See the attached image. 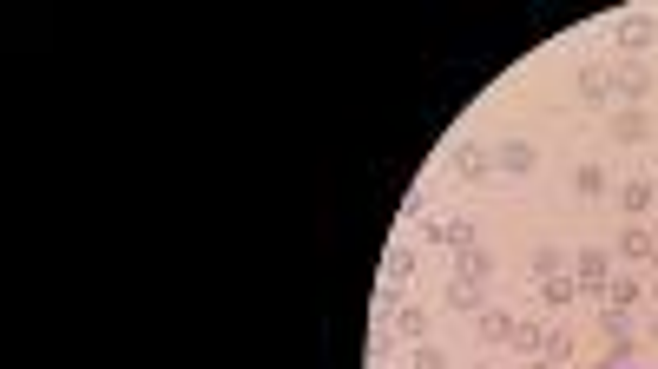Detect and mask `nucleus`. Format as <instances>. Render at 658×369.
<instances>
[{
	"mask_svg": "<svg viewBox=\"0 0 658 369\" xmlns=\"http://www.w3.org/2000/svg\"><path fill=\"white\" fill-rule=\"evenodd\" d=\"M573 192H580V198H606V165H580V172H573Z\"/></svg>",
	"mask_w": 658,
	"mask_h": 369,
	"instance_id": "nucleus-21",
	"label": "nucleus"
},
{
	"mask_svg": "<svg viewBox=\"0 0 658 369\" xmlns=\"http://www.w3.org/2000/svg\"><path fill=\"white\" fill-rule=\"evenodd\" d=\"M540 356H547L553 369L573 363V330H547V337H540Z\"/></svg>",
	"mask_w": 658,
	"mask_h": 369,
	"instance_id": "nucleus-20",
	"label": "nucleus"
},
{
	"mask_svg": "<svg viewBox=\"0 0 658 369\" xmlns=\"http://www.w3.org/2000/svg\"><path fill=\"white\" fill-rule=\"evenodd\" d=\"M573 284H580V297H599V304H606V284H612V251L606 244H580V251H573Z\"/></svg>",
	"mask_w": 658,
	"mask_h": 369,
	"instance_id": "nucleus-1",
	"label": "nucleus"
},
{
	"mask_svg": "<svg viewBox=\"0 0 658 369\" xmlns=\"http://www.w3.org/2000/svg\"><path fill=\"white\" fill-rule=\"evenodd\" d=\"M415 369H448V350L441 343H415Z\"/></svg>",
	"mask_w": 658,
	"mask_h": 369,
	"instance_id": "nucleus-23",
	"label": "nucleus"
},
{
	"mask_svg": "<svg viewBox=\"0 0 658 369\" xmlns=\"http://www.w3.org/2000/svg\"><path fill=\"white\" fill-rule=\"evenodd\" d=\"M645 297H652V310H658V277H652V284H645Z\"/></svg>",
	"mask_w": 658,
	"mask_h": 369,
	"instance_id": "nucleus-24",
	"label": "nucleus"
},
{
	"mask_svg": "<svg viewBox=\"0 0 658 369\" xmlns=\"http://www.w3.org/2000/svg\"><path fill=\"white\" fill-rule=\"evenodd\" d=\"M645 264H652V271H658V238H652V257H645Z\"/></svg>",
	"mask_w": 658,
	"mask_h": 369,
	"instance_id": "nucleus-26",
	"label": "nucleus"
},
{
	"mask_svg": "<svg viewBox=\"0 0 658 369\" xmlns=\"http://www.w3.org/2000/svg\"><path fill=\"white\" fill-rule=\"evenodd\" d=\"M448 310H487V284H468V277H448Z\"/></svg>",
	"mask_w": 658,
	"mask_h": 369,
	"instance_id": "nucleus-14",
	"label": "nucleus"
},
{
	"mask_svg": "<svg viewBox=\"0 0 658 369\" xmlns=\"http://www.w3.org/2000/svg\"><path fill=\"white\" fill-rule=\"evenodd\" d=\"M408 277H415V244H389V257H382V290L402 297Z\"/></svg>",
	"mask_w": 658,
	"mask_h": 369,
	"instance_id": "nucleus-11",
	"label": "nucleus"
},
{
	"mask_svg": "<svg viewBox=\"0 0 658 369\" xmlns=\"http://www.w3.org/2000/svg\"><path fill=\"white\" fill-rule=\"evenodd\" d=\"M533 290H540V304H547V310H566L573 297H580V284H573V271H566V277H540Z\"/></svg>",
	"mask_w": 658,
	"mask_h": 369,
	"instance_id": "nucleus-16",
	"label": "nucleus"
},
{
	"mask_svg": "<svg viewBox=\"0 0 658 369\" xmlns=\"http://www.w3.org/2000/svg\"><path fill=\"white\" fill-rule=\"evenodd\" d=\"M573 86H580V99H593V106H599V99H612V93H619V80H612V60H586Z\"/></svg>",
	"mask_w": 658,
	"mask_h": 369,
	"instance_id": "nucleus-10",
	"label": "nucleus"
},
{
	"mask_svg": "<svg viewBox=\"0 0 658 369\" xmlns=\"http://www.w3.org/2000/svg\"><path fill=\"white\" fill-rule=\"evenodd\" d=\"M626 369H632V363H626Z\"/></svg>",
	"mask_w": 658,
	"mask_h": 369,
	"instance_id": "nucleus-29",
	"label": "nucleus"
},
{
	"mask_svg": "<svg viewBox=\"0 0 658 369\" xmlns=\"http://www.w3.org/2000/svg\"><path fill=\"white\" fill-rule=\"evenodd\" d=\"M612 257H632V264H645V257H652V231H645V225H626V231H619V244H612Z\"/></svg>",
	"mask_w": 658,
	"mask_h": 369,
	"instance_id": "nucleus-18",
	"label": "nucleus"
},
{
	"mask_svg": "<svg viewBox=\"0 0 658 369\" xmlns=\"http://www.w3.org/2000/svg\"><path fill=\"white\" fill-rule=\"evenodd\" d=\"M514 330H520V317H514V310H501V304H487L481 317H474V337H481L487 350H501V343L514 350Z\"/></svg>",
	"mask_w": 658,
	"mask_h": 369,
	"instance_id": "nucleus-6",
	"label": "nucleus"
},
{
	"mask_svg": "<svg viewBox=\"0 0 658 369\" xmlns=\"http://www.w3.org/2000/svg\"><path fill=\"white\" fill-rule=\"evenodd\" d=\"M455 277H468V284H487V277H494V251H487V244H474V251H455Z\"/></svg>",
	"mask_w": 658,
	"mask_h": 369,
	"instance_id": "nucleus-12",
	"label": "nucleus"
},
{
	"mask_svg": "<svg viewBox=\"0 0 658 369\" xmlns=\"http://www.w3.org/2000/svg\"><path fill=\"white\" fill-rule=\"evenodd\" d=\"M395 337H402V343H428V310L422 304H395Z\"/></svg>",
	"mask_w": 658,
	"mask_h": 369,
	"instance_id": "nucleus-13",
	"label": "nucleus"
},
{
	"mask_svg": "<svg viewBox=\"0 0 658 369\" xmlns=\"http://www.w3.org/2000/svg\"><path fill=\"white\" fill-rule=\"evenodd\" d=\"M573 271V251H560V244H540V251H533V284H540V277H566Z\"/></svg>",
	"mask_w": 658,
	"mask_h": 369,
	"instance_id": "nucleus-15",
	"label": "nucleus"
},
{
	"mask_svg": "<svg viewBox=\"0 0 658 369\" xmlns=\"http://www.w3.org/2000/svg\"><path fill=\"white\" fill-rule=\"evenodd\" d=\"M448 172H455L461 185H487V178H494V152H487V145H474V139H455Z\"/></svg>",
	"mask_w": 658,
	"mask_h": 369,
	"instance_id": "nucleus-3",
	"label": "nucleus"
},
{
	"mask_svg": "<svg viewBox=\"0 0 658 369\" xmlns=\"http://www.w3.org/2000/svg\"><path fill=\"white\" fill-rule=\"evenodd\" d=\"M422 244H441V251H474V225L468 218H422Z\"/></svg>",
	"mask_w": 658,
	"mask_h": 369,
	"instance_id": "nucleus-5",
	"label": "nucleus"
},
{
	"mask_svg": "<svg viewBox=\"0 0 658 369\" xmlns=\"http://www.w3.org/2000/svg\"><path fill=\"white\" fill-rule=\"evenodd\" d=\"M474 369H494V363H474Z\"/></svg>",
	"mask_w": 658,
	"mask_h": 369,
	"instance_id": "nucleus-27",
	"label": "nucleus"
},
{
	"mask_svg": "<svg viewBox=\"0 0 658 369\" xmlns=\"http://www.w3.org/2000/svg\"><path fill=\"white\" fill-rule=\"evenodd\" d=\"M612 80H619V99H626V106H645L652 86H658V73H652V60H619V66H612Z\"/></svg>",
	"mask_w": 658,
	"mask_h": 369,
	"instance_id": "nucleus-4",
	"label": "nucleus"
},
{
	"mask_svg": "<svg viewBox=\"0 0 658 369\" xmlns=\"http://www.w3.org/2000/svg\"><path fill=\"white\" fill-rule=\"evenodd\" d=\"M540 337H547V323H520V330H514V350L540 356Z\"/></svg>",
	"mask_w": 658,
	"mask_h": 369,
	"instance_id": "nucleus-22",
	"label": "nucleus"
},
{
	"mask_svg": "<svg viewBox=\"0 0 658 369\" xmlns=\"http://www.w3.org/2000/svg\"><path fill=\"white\" fill-rule=\"evenodd\" d=\"M494 165H501L507 178H527L533 165H540V145H533V139H501V152H494Z\"/></svg>",
	"mask_w": 658,
	"mask_h": 369,
	"instance_id": "nucleus-9",
	"label": "nucleus"
},
{
	"mask_svg": "<svg viewBox=\"0 0 658 369\" xmlns=\"http://www.w3.org/2000/svg\"><path fill=\"white\" fill-rule=\"evenodd\" d=\"M606 132H612L619 145H645V139H652V113H645V106H626V113L606 119Z\"/></svg>",
	"mask_w": 658,
	"mask_h": 369,
	"instance_id": "nucleus-8",
	"label": "nucleus"
},
{
	"mask_svg": "<svg viewBox=\"0 0 658 369\" xmlns=\"http://www.w3.org/2000/svg\"><path fill=\"white\" fill-rule=\"evenodd\" d=\"M652 40H658V14H619V20H612V47L632 53V60L652 53Z\"/></svg>",
	"mask_w": 658,
	"mask_h": 369,
	"instance_id": "nucleus-2",
	"label": "nucleus"
},
{
	"mask_svg": "<svg viewBox=\"0 0 658 369\" xmlns=\"http://www.w3.org/2000/svg\"><path fill=\"white\" fill-rule=\"evenodd\" d=\"M606 304H612V310H639V304H645V284H639V277H619V271H612Z\"/></svg>",
	"mask_w": 658,
	"mask_h": 369,
	"instance_id": "nucleus-17",
	"label": "nucleus"
},
{
	"mask_svg": "<svg viewBox=\"0 0 658 369\" xmlns=\"http://www.w3.org/2000/svg\"><path fill=\"white\" fill-rule=\"evenodd\" d=\"M599 330H606V343H626V337H632V310L599 304Z\"/></svg>",
	"mask_w": 658,
	"mask_h": 369,
	"instance_id": "nucleus-19",
	"label": "nucleus"
},
{
	"mask_svg": "<svg viewBox=\"0 0 658 369\" xmlns=\"http://www.w3.org/2000/svg\"><path fill=\"white\" fill-rule=\"evenodd\" d=\"M527 369H553V363H547V356H533V363H527Z\"/></svg>",
	"mask_w": 658,
	"mask_h": 369,
	"instance_id": "nucleus-25",
	"label": "nucleus"
},
{
	"mask_svg": "<svg viewBox=\"0 0 658 369\" xmlns=\"http://www.w3.org/2000/svg\"><path fill=\"white\" fill-rule=\"evenodd\" d=\"M652 205H658V178H652V172H639V178H626V185H619V211H626V218H645Z\"/></svg>",
	"mask_w": 658,
	"mask_h": 369,
	"instance_id": "nucleus-7",
	"label": "nucleus"
},
{
	"mask_svg": "<svg viewBox=\"0 0 658 369\" xmlns=\"http://www.w3.org/2000/svg\"><path fill=\"white\" fill-rule=\"evenodd\" d=\"M652 178H658V172H652Z\"/></svg>",
	"mask_w": 658,
	"mask_h": 369,
	"instance_id": "nucleus-28",
	"label": "nucleus"
}]
</instances>
